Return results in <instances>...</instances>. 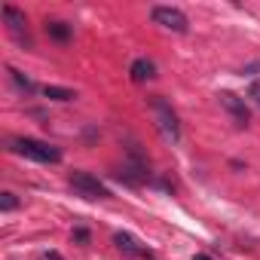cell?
Here are the masks:
<instances>
[{
    "label": "cell",
    "mask_w": 260,
    "mask_h": 260,
    "mask_svg": "<svg viewBox=\"0 0 260 260\" xmlns=\"http://www.w3.org/2000/svg\"><path fill=\"white\" fill-rule=\"evenodd\" d=\"M0 16H4V22H7V31L19 40V43H25V46H31V37H28V19H25V13L22 10H16V7H4L0 10Z\"/></svg>",
    "instance_id": "5"
},
{
    "label": "cell",
    "mask_w": 260,
    "mask_h": 260,
    "mask_svg": "<svg viewBox=\"0 0 260 260\" xmlns=\"http://www.w3.org/2000/svg\"><path fill=\"white\" fill-rule=\"evenodd\" d=\"M43 260H61V257H58L55 251H49V254H43Z\"/></svg>",
    "instance_id": "16"
},
{
    "label": "cell",
    "mask_w": 260,
    "mask_h": 260,
    "mask_svg": "<svg viewBox=\"0 0 260 260\" xmlns=\"http://www.w3.org/2000/svg\"><path fill=\"white\" fill-rule=\"evenodd\" d=\"M116 178L125 181V184H132V187H138V184H144V181L150 178V172H147V162H144L138 153H132V159H128V162L116 172Z\"/></svg>",
    "instance_id": "6"
},
{
    "label": "cell",
    "mask_w": 260,
    "mask_h": 260,
    "mask_svg": "<svg viewBox=\"0 0 260 260\" xmlns=\"http://www.w3.org/2000/svg\"><path fill=\"white\" fill-rule=\"evenodd\" d=\"M150 19H153V25H159L166 31H175V34H187L190 31V22H187V16L178 7H153Z\"/></svg>",
    "instance_id": "4"
},
{
    "label": "cell",
    "mask_w": 260,
    "mask_h": 260,
    "mask_svg": "<svg viewBox=\"0 0 260 260\" xmlns=\"http://www.w3.org/2000/svg\"><path fill=\"white\" fill-rule=\"evenodd\" d=\"M193 260H211L208 254H193Z\"/></svg>",
    "instance_id": "17"
},
{
    "label": "cell",
    "mask_w": 260,
    "mask_h": 260,
    "mask_svg": "<svg viewBox=\"0 0 260 260\" xmlns=\"http://www.w3.org/2000/svg\"><path fill=\"white\" fill-rule=\"evenodd\" d=\"M248 98H254V101L260 104V80H257V83H251V89H248Z\"/></svg>",
    "instance_id": "14"
},
{
    "label": "cell",
    "mask_w": 260,
    "mask_h": 260,
    "mask_svg": "<svg viewBox=\"0 0 260 260\" xmlns=\"http://www.w3.org/2000/svg\"><path fill=\"white\" fill-rule=\"evenodd\" d=\"M74 239H77V242H89V233L80 226V230H74Z\"/></svg>",
    "instance_id": "15"
},
{
    "label": "cell",
    "mask_w": 260,
    "mask_h": 260,
    "mask_svg": "<svg viewBox=\"0 0 260 260\" xmlns=\"http://www.w3.org/2000/svg\"><path fill=\"white\" fill-rule=\"evenodd\" d=\"M19 208V199H16V193H0V211H16Z\"/></svg>",
    "instance_id": "13"
},
{
    "label": "cell",
    "mask_w": 260,
    "mask_h": 260,
    "mask_svg": "<svg viewBox=\"0 0 260 260\" xmlns=\"http://www.w3.org/2000/svg\"><path fill=\"white\" fill-rule=\"evenodd\" d=\"M128 77H132L135 83H147V80L156 77V64H153L150 58H135L132 68H128Z\"/></svg>",
    "instance_id": "9"
},
{
    "label": "cell",
    "mask_w": 260,
    "mask_h": 260,
    "mask_svg": "<svg viewBox=\"0 0 260 260\" xmlns=\"http://www.w3.org/2000/svg\"><path fill=\"white\" fill-rule=\"evenodd\" d=\"M13 150L28 156V159H34V162H61V150L46 144V141H37V138H16Z\"/></svg>",
    "instance_id": "2"
},
{
    "label": "cell",
    "mask_w": 260,
    "mask_h": 260,
    "mask_svg": "<svg viewBox=\"0 0 260 260\" xmlns=\"http://www.w3.org/2000/svg\"><path fill=\"white\" fill-rule=\"evenodd\" d=\"M7 74H10V80L16 83V89H19V92H25V95H34V92H37V83H34L31 77H25L22 71H16V68H7Z\"/></svg>",
    "instance_id": "10"
},
{
    "label": "cell",
    "mask_w": 260,
    "mask_h": 260,
    "mask_svg": "<svg viewBox=\"0 0 260 260\" xmlns=\"http://www.w3.org/2000/svg\"><path fill=\"white\" fill-rule=\"evenodd\" d=\"M150 110H153L156 128H159V132H162L172 144H178V141H181V122H178V113L172 110V104H169L166 98L153 95V98H150Z\"/></svg>",
    "instance_id": "1"
},
{
    "label": "cell",
    "mask_w": 260,
    "mask_h": 260,
    "mask_svg": "<svg viewBox=\"0 0 260 260\" xmlns=\"http://www.w3.org/2000/svg\"><path fill=\"white\" fill-rule=\"evenodd\" d=\"M68 184H71L74 193L83 196V199H110V190H107L95 175H89V172H71Z\"/></svg>",
    "instance_id": "3"
},
{
    "label": "cell",
    "mask_w": 260,
    "mask_h": 260,
    "mask_svg": "<svg viewBox=\"0 0 260 260\" xmlns=\"http://www.w3.org/2000/svg\"><path fill=\"white\" fill-rule=\"evenodd\" d=\"M113 245H116L122 254H128V257H141V260H150V257H153V251L144 248L132 233H113Z\"/></svg>",
    "instance_id": "8"
},
{
    "label": "cell",
    "mask_w": 260,
    "mask_h": 260,
    "mask_svg": "<svg viewBox=\"0 0 260 260\" xmlns=\"http://www.w3.org/2000/svg\"><path fill=\"white\" fill-rule=\"evenodd\" d=\"M43 95L52 98V101H74V98H77V92H71V89H64V86H46Z\"/></svg>",
    "instance_id": "12"
},
{
    "label": "cell",
    "mask_w": 260,
    "mask_h": 260,
    "mask_svg": "<svg viewBox=\"0 0 260 260\" xmlns=\"http://www.w3.org/2000/svg\"><path fill=\"white\" fill-rule=\"evenodd\" d=\"M217 98H220V104L226 107V113L236 119V125H248V122H251V113H248L245 98H239L236 92H220Z\"/></svg>",
    "instance_id": "7"
},
{
    "label": "cell",
    "mask_w": 260,
    "mask_h": 260,
    "mask_svg": "<svg viewBox=\"0 0 260 260\" xmlns=\"http://www.w3.org/2000/svg\"><path fill=\"white\" fill-rule=\"evenodd\" d=\"M46 34H49L52 40H58V43H68L71 34H74V28H71L68 22H46Z\"/></svg>",
    "instance_id": "11"
}]
</instances>
